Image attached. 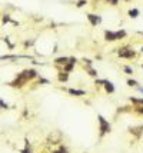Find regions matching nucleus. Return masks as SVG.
Segmentation results:
<instances>
[{
	"label": "nucleus",
	"mask_w": 143,
	"mask_h": 153,
	"mask_svg": "<svg viewBox=\"0 0 143 153\" xmlns=\"http://www.w3.org/2000/svg\"><path fill=\"white\" fill-rule=\"evenodd\" d=\"M89 74H92V76H97V73H96L93 69H89Z\"/></svg>",
	"instance_id": "21"
},
{
	"label": "nucleus",
	"mask_w": 143,
	"mask_h": 153,
	"mask_svg": "<svg viewBox=\"0 0 143 153\" xmlns=\"http://www.w3.org/2000/svg\"><path fill=\"white\" fill-rule=\"evenodd\" d=\"M142 34H143V33H142Z\"/></svg>",
	"instance_id": "24"
},
{
	"label": "nucleus",
	"mask_w": 143,
	"mask_h": 153,
	"mask_svg": "<svg viewBox=\"0 0 143 153\" xmlns=\"http://www.w3.org/2000/svg\"><path fill=\"white\" fill-rule=\"evenodd\" d=\"M67 77H69V74H67V73H64V74H60V76H59V80H60V82H66V80H67Z\"/></svg>",
	"instance_id": "13"
},
{
	"label": "nucleus",
	"mask_w": 143,
	"mask_h": 153,
	"mask_svg": "<svg viewBox=\"0 0 143 153\" xmlns=\"http://www.w3.org/2000/svg\"><path fill=\"white\" fill-rule=\"evenodd\" d=\"M0 106H2V109H7V104H5L2 100H0Z\"/></svg>",
	"instance_id": "22"
},
{
	"label": "nucleus",
	"mask_w": 143,
	"mask_h": 153,
	"mask_svg": "<svg viewBox=\"0 0 143 153\" xmlns=\"http://www.w3.org/2000/svg\"><path fill=\"white\" fill-rule=\"evenodd\" d=\"M10 20H12V19H10V16H7V14L3 17V22H5V23H6V22H10Z\"/></svg>",
	"instance_id": "20"
},
{
	"label": "nucleus",
	"mask_w": 143,
	"mask_h": 153,
	"mask_svg": "<svg viewBox=\"0 0 143 153\" xmlns=\"http://www.w3.org/2000/svg\"><path fill=\"white\" fill-rule=\"evenodd\" d=\"M86 5V0H80V2L77 3V7H82V6H85Z\"/></svg>",
	"instance_id": "19"
},
{
	"label": "nucleus",
	"mask_w": 143,
	"mask_h": 153,
	"mask_svg": "<svg viewBox=\"0 0 143 153\" xmlns=\"http://www.w3.org/2000/svg\"><path fill=\"white\" fill-rule=\"evenodd\" d=\"M117 53H119L120 57H125V59H132V57H134V52H133V50H129V49H126V47L119 49Z\"/></svg>",
	"instance_id": "3"
},
{
	"label": "nucleus",
	"mask_w": 143,
	"mask_h": 153,
	"mask_svg": "<svg viewBox=\"0 0 143 153\" xmlns=\"http://www.w3.org/2000/svg\"><path fill=\"white\" fill-rule=\"evenodd\" d=\"M22 153H31V150H30V147H29V143H27V147L22 150Z\"/></svg>",
	"instance_id": "18"
},
{
	"label": "nucleus",
	"mask_w": 143,
	"mask_h": 153,
	"mask_svg": "<svg viewBox=\"0 0 143 153\" xmlns=\"http://www.w3.org/2000/svg\"><path fill=\"white\" fill-rule=\"evenodd\" d=\"M60 137H62V135H60V132H53V135H50V140H53L52 143H59L60 142Z\"/></svg>",
	"instance_id": "6"
},
{
	"label": "nucleus",
	"mask_w": 143,
	"mask_h": 153,
	"mask_svg": "<svg viewBox=\"0 0 143 153\" xmlns=\"http://www.w3.org/2000/svg\"><path fill=\"white\" fill-rule=\"evenodd\" d=\"M67 62H69V64H66V66H64V70H66V73L72 70V67H73V64L76 63V59H75V57H70V59H69Z\"/></svg>",
	"instance_id": "8"
},
{
	"label": "nucleus",
	"mask_w": 143,
	"mask_h": 153,
	"mask_svg": "<svg viewBox=\"0 0 143 153\" xmlns=\"http://www.w3.org/2000/svg\"><path fill=\"white\" fill-rule=\"evenodd\" d=\"M129 16H130V17H133V19H134V17H137V16H139V10H137V9H132V10L129 12Z\"/></svg>",
	"instance_id": "11"
},
{
	"label": "nucleus",
	"mask_w": 143,
	"mask_h": 153,
	"mask_svg": "<svg viewBox=\"0 0 143 153\" xmlns=\"http://www.w3.org/2000/svg\"><path fill=\"white\" fill-rule=\"evenodd\" d=\"M104 39H106V40H109V42L117 40V37H116V32H109V30H107V32L104 33Z\"/></svg>",
	"instance_id": "5"
},
{
	"label": "nucleus",
	"mask_w": 143,
	"mask_h": 153,
	"mask_svg": "<svg viewBox=\"0 0 143 153\" xmlns=\"http://www.w3.org/2000/svg\"><path fill=\"white\" fill-rule=\"evenodd\" d=\"M117 2H119V0H110V3L115 6V5H117Z\"/></svg>",
	"instance_id": "23"
},
{
	"label": "nucleus",
	"mask_w": 143,
	"mask_h": 153,
	"mask_svg": "<svg viewBox=\"0 0 143 153\" xmlns=\"http://www.w3.org/2000/svg\"><path fill=\"white\" fill-rule=\"evenodd\" d=\"M87 19H89V22L92 23V26H97V24L102 22V17H99V16H96V14H87Z\"/></svg>",
	"instance_id": "4"
},
{
	"label": "nucleus",
	"mask_w": 143,
	"mask_h": 153,
	"mask_svg": "<svg viewBox=\"0 0 143 153\" xmlns=\"http://www.w3.org/2000/svg\"><path fill=\"white\" fill-rule=\"evenodd\" d=\"M132 102L136 103V104H142L143 106V99H132Z\"/></svg>",
	"instance_id": "15"
},
{
	"label": "nucleus",
	"mask_w": 143,
	"mask_h": 153,
	"mask_svg": "<svg viewBox=\"0 0 143 153\" xmlns=\"http://www.w3.org/2000/svg\"><path fill=\"white\" fill-rule=\"evenodd\" d=\"M142 129H143V127H142V126H139V127H134V129H130V132H132V133H134L136 136H140V130H142Z\"/></svg>",
	"instance_id": "12"
},
{
	"label": "nucleus",
	"mask_w": 143,
	"mask_h": 153,
	"mask_svg": "<svg viewBox=\"0 0 143 153\" xmlns=\"http://www.w3.org/2000/svg\"><path fill=\"white\" fill-rule=\"evenodd\" d=\"M53 153H67V150H66L64 147H60L59 150H56V152H53Z\"/></svg>",
	"instance_id": "17"
},
{
	"label": "nucleus",
	"mask_w": 143,
	"mask_h": 153,
	"mask_svg": "<svg viewBox=\"0 0 143 153\" xmlns=\"http://www.w3.org/2000/svg\"><path fill=\"white\" fill-rule=\"evenodd\" d=\"M127 85H129V86L136 87V86H137V82H136V80H127Z\"/></svg>",
	"instance_id": "16"
},
{
	"label": "nucleus",
	"mask_w": 143,
	"mask_h": 153,
	"mask_svg": "<svg viewBox=\"0 0 143 153\" xmlns=\"http://www.w3.org/2000/svg\"><path fill=\"white\" fill-rule=\"evenodd\" d=\"M70 95H75V96H85V90H77V89H69Z\"/></svg>",
	"instance_id": "9"
},
{
	"label": "nucleus",
	"mask_w": 143,
	"mask_h": 153,
	"mask_svg": "<svg viewBox=\"0 0 143 153\" xmlns=\"http://www.w3.org/2000/svg\"><path fill=\"white\" fill-rule=\"evenodd\" d=\"M37 76V72H36L34 69H26V70H23L17 77L10 83V86H13V87H22L23 85H26L29 80H31L33 77H36Z\"/></svg>",
	"instance_id": "1"
},
{
	"label": "nucleus",
	"mask_w": 143,
	"mask_h": 153,
	"mask_svg": "<svg viewBox=\"0 0 143 153\" xmlns=\"http://www.w3.org/2000/svg\"><path fill=\"white\" fill-rule=\"evenodd\" d=\"M97 119H99V123H100V135H104V133H107V132H110V125H109V122H106L103 116H99Z\"/></svg>",
	"instance_id": "2"
},
{
	"label": "nucleus",
	"mask_w": 143,
	"mask_h": 153,
	"mask_svg": "<svg viewBox=\"0 0 143 153\" xmlns=\"http://www.w3.org/2000/svg\"><path fill=\"white\" fill-rule=\"evenodd\" d=\"M67 60H69L67 57H59V59H56L54 62H56L57 64H66V63H67Z\"/></svg>",
	"instance_id": "10"
},
{
	"label": "nucleus",
	"mask_w": 143,
	"mask_h": 153,
	"mask_svg": "<svg viewBox=\"0 0 143 153\" xmlns=\"http://www.w3.org/2000/svg\"><path fill=\"white\" fill-rule=\"evenodd\" d=\"M125 72H126L127 74H133V69L129 67V66H125Z\"/></svg>",
	"instance_id": "14"
},
{
	"label": "nucleus",
	"mask_w": 143,
	"mask_h": 153,
	"mask_svg": "<svg viewBox=\"0 0 143 153\" xmlns=\"http://www.w3.org/2000/svg\"><path fill=\"white\" fill-rule=\"evenodd\" d=\"M104 89H106V92H107V93H113V92H115V86H113V83L107 82V80H104Z\"/></svg>",
	"instance_id": "7"
}]
</instances>
